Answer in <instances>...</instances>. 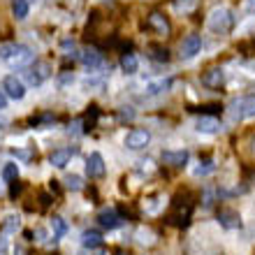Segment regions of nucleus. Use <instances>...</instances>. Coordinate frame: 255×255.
Returning <instances> with one entry per match:
<instances>
[{
  "instance_id": "nucleus-1",
  "label": "nucleus",
  "mask_w": 255,
  "mask_h": 255,
  "mask_svg": "<svg viewBox=\"0 0 255 255\" xmlns=\"http://www.w3.org/2000/svg\"><path fill=\"white\" fill-rule=\"evenodd\" d=\"M0 58L9 67H28L35 61V54L26 44H2L0 47Z\"/></svg>"
},
{
  "instance_id": "nucleus-2",
  "label": "nucleus",
  "mask_w": 255,
  "mask_h": 255,
  "mask_svg": "<svg viewBox=\"0 0 255 255\" xmlns=\"http://www.w3.org/2000/svg\"><path fill=\"white\" fill-rule=\"evenodd\" d=\"M207 26H209V30H214V33L225 35L235 26V14L230 12V9H225V7H216L214 12L209 14Z\"/></svg>"
},
{
  "instance_id": "nucleus-3",
  "label": "nucleus",
  "mask_w": 255,
  "mask_h": 255,
  "mask_svg": "<svg viewBox=\"0 0 255 255\" xmlns=\"http://www.w3.org/2000/svg\"><path fill=\"white\" fill-rule=\"evenodd\" d=\"M232 121H242V119H253L255 116V95L249 98H237L232 100V105L228 107Z\"/></svg>"
},
{
  "instance_id": "nucleus-4",
  "label": "nucleus",
  "mask_w": 255,
  "mask_h": 255,
  "mask_svg": "<svg viewBox=\"0 0 255 255\" xmlns=\"http://www.w3.org/2000/svg\"><path fill=\"white\" fill-rule=\"evenodd\" d=\"M148 141H151V134H148V130L134 128V130H130V132L126 134L123 144H126V148H130V151H141V148L148 146Z\"/></svg>"
},
{
  "instance_id": "nucleus-5",
  "label": "nucleus",
  "mask_w": 255,
  "mask_h": 255,
  "mask_svg": "<svg viewBox=\"0 0 255 255\" xmlns=\"http://www.w3.org/2000/svg\"><path fill=\"white\" fill-rule=\"evenodd\" d=\"M2 88H5V95L12 98V100H23V98H26V84H23L19 77H14V74L5 77Z\"/></svg>"
},
{
  "instance_id": "nucleus-6",
  "label": "nucleus",
  "mask_w": 255,
  "mask_h": 255,
  "mask_svg": "<svg viewBox=\"0 0 255 255\" xmlns=\"http://www.w3.org/2000/svg\"><path fill=\"white\" fill-rule=\"evenodd\" d=\"M86 172L91 179H102V176L107 174V165H105V158L102 153L93 151V153L86 158Z\"/></svg>"
},
{
  "instance_id": "nucleus-7",
  "label": "nucleus",
  "mask_w": 255,
  "mask_h": 255,
  "mask_svg": "<svg viewBox=\"0 0 255 255\" xmlns=\"http://www.w3.org/2000/svg\"><path fill=\"white\" fill-rule=\"evenodd\" d=\"M49 77H51V65H49V63H35V67H30V70H28L26 72V79H28V84H30V86H40L42 81L44 79H49Z\"/></svg>"
},
{
  "instance_id": "nucleus-8",
  "label": "nucleus",
  "mask_w": 255,
  "mask_h": 255,
  "mask_svg": "<svg viewBox=\"0 0 255 255\" xmlns=\"http://www.w3.org/2000/svg\"><path fill=\"white\" fill-rule=\"evenodd\" d=\"M200 49H202V37L200 35H188V37H183V42H181V47H179V51H181V58H195V56L200 54Z\"/></svg>"
},
{
  "instance_id": "nucleus-9",
  "label": "nucleus",
  "mask_w": 255,
  "mask_h": 255,
  "mask_svg": "<svg viewBox=\"0 0 255 255\" xmlns=\"http://www.w3.org/2000/svg\"><path fill=\"white\" fill-rule=\"evenodd\" d=\"M79 61L84 67H88V70H95V67H100L102 63H105V54H102L100 49H95V47H88L84 49L79 54Z\"/></svg>"
},
{
  "instance_id": "nucleus-10",
  "label": "nucleus",
  "mask_w": 255,
  "mask_h": 255,
  "mask_svg": "<svg viewBox=\"0 0 255 255\" xmlns=\"http://www.w3.org/2000/svg\"><path fill=\"white\" fill-rule=\"evenodd\" d=\"M146 26L158 35H169V21L162 12H151L146 19Z\"/></svg>"
},
{
  "instance_id": "nucleus-11",
  "label": "nucleus",
  "mask_w": 255,
  "mask_h": 255,
  "mask_svg": "<svg viewBox=\"0 0 255 255\" xmlns=\"http://www.w3.org/2000/svg\"><path fill=\"white\" fill-rule=\"evenodd\" d=\"M218 223L225 230H237V228H242V216L237 214L235 209H221L218 211Z\"/></svg>"
},
{
  "instance_id": "nucleus-12",
  "label": "nucleus",
  "mask_w": 255,
  "mask_h": 255,
  "mask_svg": "<svg viewBox=\"0 0 255 255\" xmlns=\"http://www.w3.org/2000/svg\"><path fill=\"white\" fill-rule=\"evenodd\" d=\"M98 223H100L102 228H107V230H116V228H121L123 218L119 216L116 209H102L100 214H98Z\"/></svg>"
},
{
  "instance_id": "nucleus-13",
  "label": "nucleus",
  "mask_w": 255,
  "mask_h": 255,
  "mask_svg": "<svg viewBox=\"0 0 255 255\" xmlns=\"http://www.w3.org/2000/svg\"><path fill=\"white\" fill-rule=\"evenodd\" d=\"M223 81H225V72H223V67H211L207 72L202 74V84L207 88H221Z\"/></svg>"
},
{
  "instance_id": "nucleus-14",
  "label": "nucleus",
  "mask_w": 255,
  "mask_h": 255,
  "mask_svg": "<svg viewBox=\"0 0 255 255\" xmlns=\"http://www.w3.org/2000/svg\"><path fill=\"white\" fill-rule=\"evenodd\" d=\"M195 130L202 134H216V132H221V121L214 119V116H202L195 123Z\"/></svg>"
},
{
  "instance_id": "nucleus-15",
  "label": "nucleus",
  "mask_w": 255,
  "mask_h": 255,
  "mask_svg": "<svg viewBox=\"0 0 255 255\" xmlns=\"http://www.w3.org/2000/svg\"><path fill=\"white\" fill-rule=\"evenodd\" d=\"M160 158L169 167H183L188 162V151H162Z\"/></svg>"
},
{
  "instance_id": "nucleus-16",
  "label": "nucleus",
  "mask_w": 255,
  "mask_h": 255,
  "mask_svg": "<svg viewBox=\"0 0 255 255\" xmlns=\"http://www.w3.org/2000/svg\"><path fill=\"white\" fill-rule=\"evenodd\" d=\"M72 158V148H56L54 153L49 155V162L54 165V167H65L67 162Z\"/></svg>"
},
{
  "instance_id": "nucleus-17",
  "label": "nucleus",
  "mask_w": 255,
  "mask_h": 255,
  "mask_svg": "<svg viewBox=\"0 0 255 255\" xmlns=\"http://www.w3.org/2000/svg\"><path fill=\"white\" fill-rule=\"evenodd\" d=\"M81 244H84L86 249H98V246H102V235L95 232V230H86V232L81 235Z\"/></svg>"
},
{
  "instance_id": "nucleus-18",
  "label": "nucleus",
  "mask_w": 255,
  "mask_h": 255,
  "mask_svg": "<svg viewBox=\"0 0 255 255\" xmlns=\"http://www.w3.org/2000/svg\"><path fill=\"white\" fill-rule=\"evenodd\" d=\"M197 5H200V0H172V7L179 14H193Z\"/></svg>"
},
{
  "instance_id": "nucleus-19",
  "label": "nucleus",
  "mask_w": 255,
  "mask_h": 255,
  "mask_svg": "<svg viewBox=\"0 0 255 255\" xmlns=\"http://www.w3.org/2000/svg\"><path fill=\"white\" fill-rule=\"evenodd\" d=\"M121 70L126 74H134L139 70V61H137V56L134 54H123L121 56Z\"/></svg>"
},
{
  "instance_id": "nucleus-20",
  "label": "nucleus",
  "mask_w": 255,
  "mask_h": 255,
  "mask_svg": "<svg viewBox=\"0 0 255 255\" xmlns=\"http://www.w3.org/2000/svg\"><path fill=\"white\" fill-rule=\"evenodd\" d=\"M30 12V5H28V0H12V14L16 16L19 21H23Z\"/></svg>"
},
{
  "instance_id": "nucleus-21",
  "label": "nucleus",
  "mask_w": 255,
  "mask_h": 255,
  "mask_svg": "<svg viewBox=\"0 0 255 255\" xmlns=\"http://www.w3.org/2000/svg\"><path fill=\"white\" fill-rule=\"evenodd\" d=\"M51 230H54V237L56 239H61V237L67 235V221L63 216H54L51 218Z\"/></svg>"
},
{
  "instance_id": "nucleus-22",
  "label": "nucleus",
  "mask_w": 255,
  "mask_h": 255,
  "mask_svg": "<svg viewBox=\"0 0 255 255\" xmlns=\"http://www.w3.org/2000/svg\"><path fill=\"white\" fill-rule=\"evenodd\" d=\"M0 176H2V181H16L19 179V165L16 162H5Z\"/></svg>"
},
{
  "instance_id": "nucleus-23",
  "label": "nucleus",
  "mask_w": 255,
  "mask_h": 255,
  "mask_svg": "<svg viewBox=\"0 0 255 255\" xmlns=\"http://www.w3.org/2000/svg\"><path fill=\"white\" fill-rule=\"evenodd\" d=\"M214 169H216L214 160H211V158H204V160H200V165L195 167V176H209Z\"/></svg>"
},
{
  "instance_id": "nucleus-24",
  "label": "nucleus",
  "mask_w": 255,
  "mask_h": 255,
  "mask_svg": "<svg viewBox=\"0 0 255 255\" xmlns=\"http://www.w3.org/2000/svg\"><path fill=\"white\" fill-rule=\"evenodd\" d=\"M65 188H70V190H81V188H84V181H81V176L67 174V176H65Z\"/></svg>"
},
{
  "instance_id": "nucleus-25",
  "label": "nucleus",
  "mask_w": 255,
  "mask_h": 255,
  "mask_svg": "<svg viewBox=\"0 0 255 255\" xmlns=\"http://www.w3.org/2000/svg\"><path fill=\"white\" fill-rule=\"evenodd\" d=\"M19 216H7L5 218V225H2V228H5V232H9V235H14V232H16V230H19Z\"/></svg>"
},
{
  "instance_id": "nucleus-26",
  "label": "nucleus",
  "mask_w": 255,
  "mask_h": 255,
  "mask_svg": "<svg viewBox=\"0 0 255 255\" xmlns=\"http://www.w3.org/2000/svg\"><path fill=\"white\" fill-rule=\"evenodd\" d=\"M169 88V81H155V84H148L146 86V93L148 95H155V93H162Z\"/></svg>"
},
{
  "instance_id": "nucleus-27",
  "label": "nucleus",
  "mask_w": 255,
  "mask_h": 255,
  "mask_svg": "<svg viewBox=\"0 0 255 255\" xmlns=\"http://www.w3.org/2000/svg\"><path fill=\"white\" fill-rule=\"evenodd\" d=\"M151 51H153V54H151V58H155V61H160V63H167L169 61V51H167V49L153 47Z\"/></svg>"
},
{
  "instance_id": "nucleus-28",
  "label": "nucleus",
  "mask_w": 255,
  "mask_h": 255,
  "mask_svg": "<svg viewBox=\"0 0 255 255\" xmlns=\"http://www.w3.org/2000/svg\"><path fill=\"white\" fill-rule=\"evenodd\" d=\"M137 237H139L141 244H153L155 242V237H153V232H151V230H139V232H137Z\"/></svg>"
},
{
  "instance_id": "nucleus-29",
  "label": "nucleus",
  "mask_w": 255,
  "mask_h": 255,
  "mask_svg": "<svg viewBox=\"0 0 255 255\" xmlns=\"http://www.w3.org/2000/svg\"><path fill=\"white\" fill-rule=\"evenodd\" d=\"M244 12L255 14V0H244Z\"/></svg>"
},
{
  "instance_id": "nucleus-30",
  "label": "nucleus",
  "mask_w": 255,
  "mask_h": 255,
  "mask_svg": "<svg viewBox=\"0 0 255 255\" xmlns=\"http://www.w3.org/2000/svg\"><path fill=\"white\" fill-rule=\"evenodd\" d=\"M35 237H37V242H44V239H47V230L37 228V230H35Z\"/></svg>"
},
{
  "instance_id": "nucleus-31",
  "label": "nucleus",
  "mask_w": 255,
  "mask_h": 255,
  "mask_svg": "<svg viewBox=\"0 0 255 255\" xmlns=\"http://www.w3.org/2000/svg\"><path fill=\"white\" fill-rule=\"evenodd\" d=\"M40 200H42V207H44V209H47L49 204H51V197H49V195H44V193L40 195Z\"/></svg>"
},
{
  "instance_id": "nucleus-32",
  "label": "nucleus",
  "mask_w": 255,
  "mask_h": 255,
  "mask_svg": "<svg viewBox=\"0 0 255 255\" xmlns=\"http://www.w3.org/2000/svg\"><path fill=\"white\" fill-rule=\"evenodd\" d=\"M5 107H7V95L2 93V91H0V112H2Z\"/></svg>"
},
{
  "instance_id": "nucleus-33",
  "label": "nucleus",
  "mask_w": 255,
  "mask_h": 255,
  "mask_svg": "<svg viewBox=\"0 0 255 255\" xmlns=\"http://www.w3.org/2000/svg\"><path fill=\"white\" fill-rule=\"evenodd\" d=\"M70 81H74L72 74H63V77H61V84H63V86H65V84H70Z\"/></svg>"
},
{
  "instance_id": "nucleus-34",
  "label": "nucleus",
  "mask_w": 255,
  "mask_h": 255,
  "mask_svg": "<svg viewBox=\"0 0 255 255\" xmlns=\"http://www.w3.org/2000/svg\"><path fill=\"white\" fill-rule=\"evenodd\" d=\"M7 123H9V121H7L5 116H0V130H2V128H5V126H7Z\"/></svg>"
},
{
  "instance_id": "nucleus-35",
  "label": "nucleus",
  "mask_w": 255,
  "mask_h": 255,
  "mask_svg": "<svg viewBox=\"0 0 255 255\" xmlns=\"http://www.w3.org/2000/svg\"><path fill=\"white\" fill-rule=\"evenodd\" d=\"M251 146H253V148H251V151H253V153H255V139H253V144H251Z\"/></svg>"
}]
</instances>
